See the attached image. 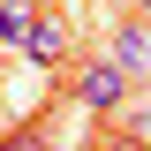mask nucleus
Instances as JSON below:
<instances>
[{
  "mask_svg": "<svg viewBox=\"0 0 151 151\" xmlns=\"http://www.w3.org/2000/svg\"><path fill=\"white\" fill-rule=\"evenodd\" d=\"M129 83L136 76L121 68V60H83V68L68 76V106H83V113H121V98H129Z\"/></svg>",
  "mask_w": 151,
  "mask_h": 151,
  "instance_id": "obj_1",
  "label": "nucleus"
},
{
  "mask_svg": "<svg viewBox=\"0 0 151 151\" xmlns=\"http://www.w3.org/2000/svg\"><path fill=\"white\" fill-rule=\"evenodd\" d=\"M23 60H30V68H60V60H68V30H60V15H38V23H30Z\"/></svg>",
  "mask_w": 151,
  "mask_h": 151,
  "instance_id": "obj_2",
  "label": "nucleus"
},
{
  "mask_svg": "<svg viewBox=\"0 0 151 151\" xmlns=\"http://www.w3.org/2000/svg\"><path fill=\"white\" fill-rule=\"evenodd\" d=\"M113 60H121L129 76L151 68V30H144V23H121V30H113Z\"/></svg>",
  "mask_w": 151,
  "mask_h": 151,
  "instance_id": "obj_3",
  "label": "nucleus"
},
{
  "mask_svg": "<svg viewBox=\"0 0 151 151\" xmlns=\"http://www.w3.org/2000/svg\"><path fill=\"white\" fill-rule=\"evenodd\" d=\"M30 23H38V0H0V45H15V53H23Z\"/></svg>",
  "mask_w": 151,
  "mask_h": 151,
  "instance_id": "obj_4",
  "label": "nucleus"
},
{
  "mask_svg": "<svg viewBox=\"0 0 151 151\" xmlns=\"http://www.w3.org/2000/svg\"><path fill=\"white\" fill-rule=\"evenodd\" d=\"M0 151H45V129H30V121H23V129L0 136Z\"/></svg>",
  "mask_w": 151,
  "mask_h": 151,
  "instance_id": "obj_5",
  "label": "nucleus"
},
{
  "mask_svg": "<svg viewBox=\"0 0 151 151\" xmlns=\"http://www.w3.org/2000/svg\"><path fill=\"white\" fill-rule=\"evenodd\" d=\"M98 151H144V136H136V129H106V136H98Z\"/></svg>",
  "mask_w": 151,
  "mask_h": 151,
  "instance_id": "obj_6",
  "label": "nucleus"
}]
</instances>
